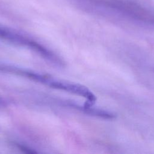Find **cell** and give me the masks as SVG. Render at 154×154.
I'll use <instances>...</instances> for the list:
<instances>
[{
  "mask_svg": "<svg viewBox=\"0 0 154 154\" xmlns=\"http://www.w3.org/2000/svg\"><path fill=\"white\" fill-rule=\"evenodd\" d=\"M46 85L51 88L64 90L86 98L87 102L85 105H87L92 106L96 101L95 95L87 87L79 84L57 80L51 78Z\"/></svg>",
  "mask_w": 154,
  "mask_h": 154,
  "instance_id": "cell-1",
  "label": "cell"
},
{
  "mask_svg": "<svg viewBox=\"0 0 154 154\" xmlns=\"http://www.w3.org/2000/svg\"><path fill=\"white\" fill-rule=\"evenodd\" d=\"M0 38L12 43L28 46L40 53L43 56L47 55L49 52L48 49L38 43L31 40L22 35L5 27L0 26Z\"/></svg>",
  "mask_w": 154,
  "mask_h": 154,
  "instance_id": "cell-2",
  "label": "cell"
},
{
  "mask_svg": "<svg viewBox=\"0 0 154 154\" xmlns=\"http://www.w3.org/2000/svg\"><path fill=\"white\" fill-rule=\"evenodd\" d=\"M69 105L78 109H79L80 111H84V112L90 115H92V116H97V117H99L104 119H111L116 117V115L111 112L103 110L102 109L92 108V106H88L85 104L81 106V105L76 104L75 103H70V102H69Z\"/></svg>",
  "mask_w": 154,
  "mask_h": 154,
  "instance_id": "cell-3",
  "label": "cell"
},
{
  "mask_svg": "<svg viewBox=\"0 0 154 154\" xmlns=\"http://www.w3.org/2000/svg\"><path fill=\"white\" fill-rule=\"evenodd\" d=\"M13 144L18 149H19L20 150L23 151L25 153H37V152L35 150H34V149H31V148H30V147H29L26 146L20 143H17V142H14Z\"/></svg>",
  "mask_w": 154,
  "mask_h": 154,
  "instance_id": "cell-4",
  "label": "cell"
}]
</instances>
